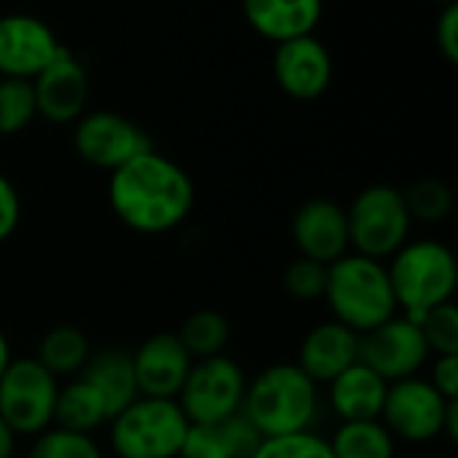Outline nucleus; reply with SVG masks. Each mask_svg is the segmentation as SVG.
I'll return each instance as SVG.
<instances>
[{
	"label": "nucleus",
	"instance_id": "f257e3e1",
	"mask_svg": "<svg viewBox=\"0 0 458 458\" xmlns=\"http://www.w3.org/2000/svg\"><path fill=\"white\" fill-rule=\"evenodd\" d=\"M107 201L115 217L134 233L161 236L180 228L196 201L191 174L156 148L110 172Z\"/></svg>",
	"mask_w": 458,
	"mask_h": 458
},
{
	"label": "nucleus",
	"instance_id": "f03ea898",
	"mask_svg": "<svg viewBox=\"0 0 458 458\" xmlns=\"http://www.w3.org/2000/svg\"><path fill=\"white\" fill-rule=\"evenodd\" d=\"M242 413L263 437L311 432L322 413L319 384L295 362L268 365L255 378H247Z\"/></svg>",
	"mask_w": 458,
	"mask_h": 458
},
{
	"label": "nucleus",
	"instance_id": "7ed1b4c3",
	"mask_svg": "<svg viewBox=\"0 0 458 458\" xmlns=\"http://www.w3.org/2000/svg\"><path fill=\"white\" fill-rule=\"evenodd\" d=\"M322 301L330 306L333 319L346 325L357 335L376 330L400 311L386 263L352 250L327 266Z\"/></svg>",
	"mask_w": 458,
	"mask_h": 458
},
{
	"label": "nucleus",
	"instance_id": "20e7f679",
	"mask_svg": "<svg viewBox=\"0 0 458 458\" xmlns=\"http://www.w3.org/2000/svg\"><path fill=\"white\" fill-rule=\"evenodd\" d=\"M400 314L419 319L429 309L454 301L458 266L454 250L440 239H408L386 260Z\"/></svg>",
	"mask_w": 458,
	"mask_h": 458
},
{
	"label": "nucleus",
	"instance_id": "39448f33",
	"mask_svg": "<svg viewBox=\"0 0 458 458\" xmlns=\"http://www.w3.org/2000/svg\"><path fill=\"white\" fill-rule=\"evenodd\" d=\"M107 427L115 458H180L191 421L177 400L137 397Z\"/></svg>",
	"mask_w": 458,
	"mask_h": 458
},
{
	"label": "nucleus",
	"instance_id": "423d86ee",
	"mask_svg": "<svg viewBox=\"0 0 458 458\" xmlns=\"http://www.w3.org/2000/svg\"><path fill=\"white\" fill-rule=\"evenodd\" d=\"M346 220L352 252L384 263L411 239L413 231V217L408 212L403 191L386 182L362 188L349 204Z\"/></svg>",
	"mask_w": 458,
	"mask_h": 458
},
{
	"label": "nucleus",
	"instance_id": "0eeeda50",
	"mask_svg": "<svg viewBox=\"0 0 458 458\" xmlns=\"http://www.w3.org/2000/svg\"><path fill=\"white\" fill-rule=\"evenodd\" d=\"M59 378H54L35 357H13L0 376V419L16 437H38L54 427Z\"/></svg>",
	"mask_w": 458,
	"mask_h": 458
},
{
	"label": "nucleus",
	"instance_id": "6e6552de",
	"mask_svg": "<svg viewBox=\"0 0 458 458\" xmlns=\"http://www.w3.org/2000/svg\"><path fill=\"white\" fill-rule=\"evenodd\" d=\"M247 376L228 354L193 360L191 373L177 394V405L191 424H223L242 413Z\"/></svg>",
	"mask_w": 458,
	"mask_h": 458
},
{
	"label": "nucleus",
	"instance_id": "1a4fd4ad",
	"mask_svg": "<svg viewBox=\"0 0 458 458\" xmlns=\"http://www.w3.org/2000/svg\"><path fill=\"white\" fill-rule=\"evenodd\" d=\"M456 400H445L427 376H411L389 384L381 408V424L397 443L429 445L443 437L448 408Z\"/></svg>",
	"mask_w": 458,
	"mask_h": 458
},
{
	"label": "nucleus",
	"instance_id": "9d476101",
	"mask_svg": "<svg viewBox=\"0 0 458 458\" xmlns=\"http://www.w3.org/2000/svg\"><path fill=\"white\" fill-rule=\"evenodd\" d=\"M429 360H432V349L419 322L408 314L397 311L376 330L360 335V362L376 370L386 384L421 376Z\"/></svg>",
	"mask_w": 458,
	"mask_h": 458
},
{
	"label": "nucleus",
	"instance_id": "9b49d317",
	"mask_svg": "<svg viewBox=\"0 0 458 458\" xmlns=\"http://www.w3.org/2000/svg\"><path fill=\"white\" fill-rule=\"evenodd\" d=\"M72 148L78 158L94 169L115 172L140 153L150 150L153 142L142 126L131 118L110 110L83 113L72 126Z\"/></svg>",
	"mask_w": 458,
	"mask_h": 458
},
{
	"label": "nucleus",
	"instance_id": "f8f14e48",
	"mask_svg": "<svg viewBox=\"0 0 458 458\" xmlns=\"http://www.w3.org/2000/svg\"><path fill=\"white\" fill-rule=\"evenodd\" d=\"M38 115L51 123H75L89 102V72L83 62L62 46L56 56L32 78Z\"/></svg>",
	"mask_w": 458,
	"mask_h": 458
},
{
	"label": "nucleus",
	"instance_id": "ddd939ff",
	"mask_svg": "<svg viewBox=\"0 0 458 458\" xmlns=\"http://www.w3.org/2000/svg\"><path fill=\"white\" fill-rule=\"evenodd\" d=\"M62 48L56 32L32 13L0 16V78L32 81Z\"/></svg>",
	"mask_w": 458,
	"mask_h": 458
},
{
	"label": "nucleus",
	"instance_id": "4468645a",
	"mask_svg": "<svg viewBox=\"0 0 458 458\" xmlns=\"http://www.w3.org/2000/svg\"><path fill=\"white\" fill-rule=\"evenodd\" d=\"M274 78L279 89L293 99H319L333 83V56L327 46L314 35L276 43Z\"/></svg>",
	"mask_w": 458,
	"mask_h": 458
},
{
	"label": "nucleus",
	"instance_id": "2eb2a0df",
	"mask_svg": "<svg viewBox=\"0 0 458 458\" xmlns=\"http://www.w3.org/2000/svg\"><path fill=\"white\" fill-rule=\"evenodd\" d=\"M131 365L140 397L177 400L191 373L193 357L177 333H153L137 346V352H131Z\"/></svg>",
	"mask_w": 458,
	"mask_h": 458
},
{
	"label": "nucleus",
	"instance_id": "dca6fc26",
	"mask_svg": "<svg viewBox=\"0 0 458 458\" xmlns=\"http://www.w3.org/2000/svg\"><path fill=\"white\" fill-rule=\"evenodd\" d=\"M293 242L301 258L325 266L335 263L352 250L346 209L330 199H311L301 204L293 217Z\"/></svg>",
	"mask_w": 458,
	"mask_h": 458
},
{
	"label": "nucleus",
	"instance_id": "f3484780",
	"mask_svg": "<svg viewBox=\"0 0 458 458\" xmlns=\"http://www.w3.org/2000/svg\"><path fill=\"white\" fill-rule=\"evenodd\" d=\"M354 362H360V335L333 317L303 335L295 360V365L319 386H327Z\"/></svg>",
	"mask_w": 458,
	"mask_h": 458
},
{
	"label": "nucleus",
	"instance_id": "a211bd4d",
	"mask_svg": "<svg viewBox=\"0 0 458 458\" xmlns=\"http://www.w3.org/2000/svg\"><path fill=\"white\" fill-rule=\"evenodd\" d=\"M389 384L365 362H354L327 384V408L338 421L381 419Z\"/></svg>",
	"mask_w": 458,
	"mask_h": 458
},
{
	"label": "nucleus",
	"instance_id": "6ab92c4d",
	"mask_svg": "<svg viewBox=\"0 0 458 458\" xmlns=\"http://www.w3.org/2000/svg\"><path fill=\"white\" fill-rule=\"evenodd\" d=\"M250 27L274 43L314 35L322 19V0H242Z\"/></svg>",
	"mask_w": 458,
	"mask_h": 458
},
{
	"label": "nucleus",
	"instance_id": "aec40b11",
	"mask_svg": "<svg viewBox=\"0 0 458 458\" xmlns=\"http://www.w3.org/2000/svg\"><path fill=\"white\" fill-rule=\"evenodd\" d=\"M81 376L102 394V400L110 411V419L118 416L126 405H131L140 397L131 352H126V349L110 346V349L91 352Z\"/></svg>",
	"mask_w": 458,
	"mask_h": 458
},
{
	"label": "nucleus",
	"instance_id": "412c9836",
	"mask_svg": "<svg viewBox=\"0 0 458 458\" xmlns=\"http://www.w3.org/2000/svg\"><path fill=\"white\" fill-rule=\"evenodd\" d=\"M107 424H110V411L102 394L83 376L59 381L56 405H54V427L81 432V435H94Z\"/></svg>",
	"mask_w": 458,
	"mask_h": 458
},
{
	"label": "nucleus",
	"instance_id": "4be33fe9",
	"mask_svg": "<svg viewBox=\"0 0 458 458\" xmlns=\"http://www.w3.org/2000/svg\"><path fill=\"white\" fill-rule=\"evenodd\" d=\"M91 352H94L91 341L81 327H75V325H54L40 335L35 360L54 378L67 381V378L81 376V370L86 368Z\"/></svg>",
	"mask_w": 458,
	"mask_h": 458
},
{
	"label": "nucleus",
	"instance_id": "5701e85b",
	"mask_svg": "<svg viewBox=\"0 0 458 458\" xmlns=\"http://www.w3.org/2000/svg\"><path fill=\"white\" fill-rule=\"evenodd\" d=\"M333 458H397V440L381 424L373 421H338L327 437Z\"/></svg>",
	"mask_w": 458,
	"mask_h": 458
},
{
	"label": "nucleus",
	"instance_id": "b1692460",
	"mask_svg": "<svg viewBox=\"0 0 458 458\" xmlns=\"http://www.w3.org/2000/svg\"><path fill=\"white\" fill-rule=\"evenodd\" d=\"M177 338L188 349L193 360H207L225 354L231 341V322L215 311V309H196L185 317V322L177 330Z\"/></svg>",
	"mask_w": 458,
	"mask_h": 458
},
{
	"label": "nucleus",
	"instance_id": "393cba45",
	"mask_svg": "<svg viewBox=\"0 0 458 458\" xmlns=\"http://www.w3.org/2000/svg\"><path fill=\"white\" fill-rule=\"evenodd\" d=\"M38 118L32 81L0 78V134L11 137L24 131Z\"/></svg>",
	"mask_w": 458,
	"mask_h": 458
},
{
	"label": "nucleus",
	"instance_id": "a878e982",
	"mask_svg": "<svg viewBox=\"0 0 458 458\" xmlns=\"http://www.w3.org/2000/svg\"><path fill=\"white\" fill-rule=\"evenodd\" d=\"M27 458H105V454L102 445L94 440V435L48 427L46 432L32 437Z\"/></svg>",
	"mask_w": 458,
	"mask_h": 458
},
{
	"label": "nucleus",
	"instance_id": "bb28decb",
	"mask_svg": "<svg viewBox=\"0 0 458 458\" xmlns=\"http://www.w3.org/2000/svg\"><path fill=\"white\" fill-rule=\"evenodd\" d=\"M403 196L413 223H443L454 212V191L435 177L413 182L408 191H403Z\"/></svg>",
	"mask_w": 458,
	"mask_h": 458
},
{
	"label": "nucleus",
	"instance_id": "cd10ccee",
	"mask_svg": "<svg viewBox=\"0 0 458 458\" xmlns=\"http://www.w3.org/2000/svg\"><path fill=\"white\" fill-rule=\"evenodd\" d=\"M416 322H419V327H421V333L432 349V357L458 354V309L454 301L429 309Z\"/></svg>",
	"mask_w": 458,
	"mask_h": 458
},
{
	"label": "nucleus",
	"instance_id": "c85d7f7f",
	"mask_svg": "<svg viewBox=\"0 0 458 458\" xmlns=\"http://www.w3.org/2000/svg\"><path fill=\"white\" fill-rule=\"evenodd\" d=\"M250 458H333V451L327 437L311 429L284 437H266Z\"/></svg>",
	"mask_w": 458,
	"mask_h": 458
},
{
	"label": "nucleus",
	"instance_id": "c756f323",
	"mask_svg": "<svg viewBox=\"0 0 458 458\" xmlns=\"http://www.w3.org/2000/svg\"><path fill=\"white\" fill-rule=\"evenodd\" d=\"M282 284L287 295H293L301 303H314L325 298V284H327V266L309 260V258H295L282 276Z\"/></svg>",
	"mask_w": 458,
	"mask_h": 458
},
{
	"label": "nucleus",
	"instance_id": "7c9ffc66",
	"mask_svg": "<svg viewBox=\"0 0 458 458\" xmlns=\"http://www.w3.org/2000/svg\"><path fill=\"white\" fill-rule=\"evenodd\" d=\"M180 458H233L223 424H191Z\"/></svg>",
	"mask_w": 458,
	"mask_h": 458
},
{
	"label": "nucleus",
	"instance_id": "2f4dec72",
	"mask_svg": "<svg viewBox=\"0 0 458 458\" xmlns=\"http://www.w3.org/2000/svg\"><path fill=\"white\" fill-rule=\"evenodd\" d=\"M21 223V199L16 185L0 172V244H5Z\"/></svg>",
	"mask_w": 458,
	"mask_h": 458
},
{
	"label": "nucleus",
	"instance_id": "473e14b6",
	"mask_svg": "<svg viewBox=\"0 0 458 458\" xmlns=\"http://www.w3.org/2000/svg\"><path fill=\"white\" fill-rule=\"evenodd\" d=\"M427 381L445 397L458 400V354H437L429 360Z\"/></svg>",
	"mask_w": 458,
	"mask_h": 458
},
{
	"label": "nucleus",
	"instance_id": "72a5a7b5",
	"mask_svg": "<svg viewBox=\"0 0 458 458\" xmlns=\"http://www.w3.org/2000/svg\"><path fill=\"white\" fill-rule=\"evenodd\" d=\"M435 38H437V48L445 56V62L456 64L458 62V3L454 5H443L437 27H435Z\"/></svg>",
	"mask_w": 458,
	"mask_h": 458
},
{
	"label": "nucleus",
	"instance_id": "f704fd0d",
	"mask_svg": "<svg viewBox=\"0 0 458 458\" xmlns=\"http://www.w3.org/2000/svg\"><path fill=\"white\" fill-rule=\"evenodd\" d=\"M16 445L19 437L13 435V429L0 419V458H13L16 456Z\"/></svg>",
	"mask_w": 458,
	"mask_h": 458
},
{
	"label": "nucleus",
	"instance_id": "c9c22d12",
	"mask_svg": "<svg viewBox=\"0 0 458 458\" xmlns=\"http://www.w3.org/2000/svg\"><path fill=\"white\" fill-rule=\"evenodd\" d=\"M443 437H445L448 443H456V440H458V400H456V403H451V408H448Z\"/></svg>",
	"mask_w": 458,
	"mask_h": 458
},
{
	"label": "nucleus",
	"instance_id": "e433bc0d",
	"mask_svg": "<svg viewBox=\"0 0 458 458\" xmlns=\"http://www.w3.org/2000/svg\"><path fill=\"white\" fill-rule=\"evenodd\" d=\"M11 360H13V349H11V341H8L5 330L0 327V376L5 373V368L11 365Z\"/></svg>",
	"mask_w": 458,
	"mask_h": 458
},
{
	"label": "nucleus",
	"instance_id": "4c0bfd02",
	"mask_svg": "<svg viewBox=\"0 0 458 458\" xmlns=\"http://www.w3.org/2000/svg\"><path fill=\"white\" fill-rule=\"evenodd\" d=\"M435 3H440V5H454L458 0H435Z\"/></svg>",
	"mask_w": 458,
	"mask_h": 458
}]
</instances>
